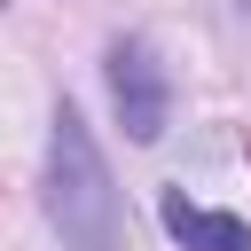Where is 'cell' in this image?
<instances>
[{
    "mask_svg": "<svg viewBox=\"0 0 251 251\" xmlns=\"http://www.w3.org/2000/svg\"><path fill=\"white\" fill-rule=\"evenodd\" d=\"M47 220H55L63 251H126L118 180L71 102H55V141H47Z\"/></svg>",
    "mask_w": 251,
    "mask_h": 251,
    "instance_id": "cell-1",
    "label": "cell"
},
{
    "mask_svg": "<svg viewBox=\"0 0 251 251\" xmlns=\"http://www.w3.org/2000/svg\"><path fill=\"white\" fill-rule=\"evenodd\" d=\"M110 94H118V118H126L133 141H157V133H165L173 94H165V71H157L149 39H118V47H110Z\"/></svg>",
    "mask_w": 251,
    "mask_h": 251,
    "instance_id": "cell-2",
    "label": "cell"
},
{
    "mask_svg": "<svg viewBox=\"0 0 251 251\" xmlns=\"http://www.w3.org/2000/svg\"><path fill=\"white\" fill-rule=\"evenodd\" d=\"M165 235H173L180 251H251V227H243L235 212H204V204H188V196H165Z\"/></svg>",
    "mask_w": 251,
    "mask_h": 251,
    "instance_id": "cell-3",
    "label": "cell"
},
{
    "mask_svg": "<svg viewBox=\"0 0 251 251\" xmlns=\"http://www.w3.org/2000/svg\"><path fill=\"white\" fill-rule=\"evenodd\" d=\"M243 8H251V0H243Z\"/></svg>",
    "mask_w": 251,
    "mask_h": 251,
    "instance_id": "cell-4",
    "label": "cell"
}]
</instances>
